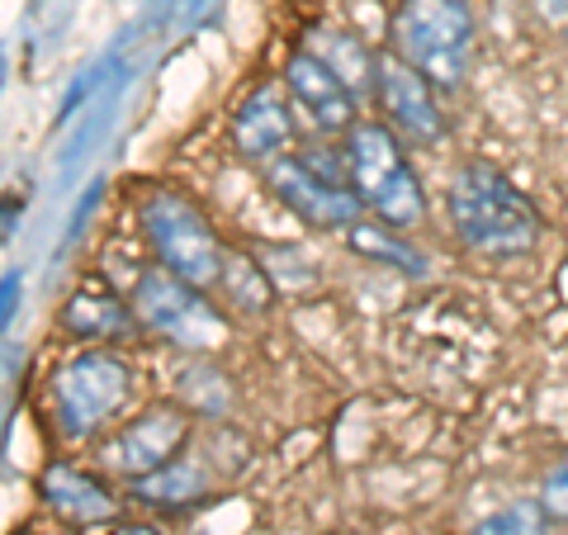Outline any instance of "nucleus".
<instances>
[{
  "label": "nucleus",
  "mask_w": 568,
  "mask_h": 535,
  "mask_svg": "<svg viewBox=\"0 0 568 535\" xmlns=\"http://www.w3.org/2000/svg\"><path fill=\"white\" fill-rule=\"evenodd\" d=\"M342 157H346V181L361 194L369 219L398 228V233H417L426 223V185L417 166L407 162L403 138L384 119H361L342 138Z\"/></svg>",
  "instance_id": "20e7f679"
},
{
  "label": "nucleus",
  "mask_w": 568,
  "mask_h": 535,
  "mask_svg": "<svg viewBox=\"0 0 568 535\" xmlns=\"http://www.w3.org/2000/svg\"><path fill=\"white\" fill-rule=\"evenodd\" d=\"M138 238L152 252V265L181 275L200 290H219L227 271V246L209 213L190 200V194L156 185L138 200Z\"/></svg>",
  "instance_id": "39448f33"
},
{
  "label": "nucleus",
  "mask_w": 568,
  "mask_h": 535,
  "mask_svg": "<svg viewBox=\"0 0 568 535\" xmlns=\"http://www.w3.org/2000/svg\"><path fill=\"white\" fill-rule=\"evenodd\" d=\"M280 85L290 91L294 110L313 123L317 138L342 142L355 123H361V100H355L346 85L336 81V71L317 58V52H308V48H294L290 58H284Z\"/></svg>",
  "instance_id": "9d476101"
},
{
  "label": "nucleus",
  "mask_w": 568,
  "mask_h": 535,
  "mask_svg": "<svg viewBox=\"0 0 568 535\" xmlns=\"http://www.w3.org/2000/svg\"><path fill=\"white\" fill-rule=\"evenodd\" d=\"M388 52L436 91H459L474 71L478 14L469 0H398L388 14Z\"/></svg>",
  "instance_id": "7ed1b4c3"
},
{
  "label": "nucleus",
  "mask_w": 568,
  "mask_h": 535,
  "mask_svg": "<svg viewBox=\"0 0 568 535\" xmlns=\"http://www.w3.org/2000/svg\"><path fill=\"white\" fill-rule=\"evenodd\" d=\"M549 526L555 522L545 516V507L536 497H521V503H507L488 516H478L469 535H549Z\"/></svg>",
  "instance_id": "a211bd4d"
},
{
  "label": "nucleus",
  "mask_w": 568,
  "mask_h": 535,
  "mask_svg": "<svg viewBox=\"0 0 568 535\" xmlns=\"http://www.w3.org/2000/svg\"><path fill=\"white\" fill-rule=\"evenodd\" d=\"M129 497L138 507H152V512H190L213 497V474L204 460H194L190 451L181 460H171L166 470H156L148 478H138V484H129Z\"/></svg>",
  "instance_id": "2eb2a0df"
},
{
  "label": "nucleus",
  "mask_w": 568,
  "mask_h": 535,
  "mask_svg": "<svg viewBox=\"0 0 568 535\" xmlns=\"http://www.w3.org/2000/svg\"><path fill=\"white\" fill-rule=\"evenodd\" d=\"M536 14L540 20H555L564 29L568 24V0H536Z\"/></svg>",
  "instance_id": "aec40b11"
},
{
  "label": "nucleus",
  "mask_w": 568,
  "mask_h": 535,
  "mask_svg": "<svg viewBox=\"0 0 568 535\" xmlns=\"http://www.w3.org/2000/svg\"><path fill=\"white\" fill-rule=\"evenodd\" d=\"M39 497L62 526H77V531L119 526V493L110 488V478L95 474V470L71 465V460H52V465H43Z\"/></svg>",
  "instance_id": "f8f14e48"
},
{
  "label": "nucleus",
  "mask_w": 568,
  "mask_h": 535,
  "mask_svg": "<svg viewBox=\"0 0 568 535\" xmlns=\"http://www.w3.org/2000/svg\"><path fill=\"white\" fill-rule=\"evenodd\" d=\"M194 436V413L181 403H152L133 413L129 422H119L110 436L95 441V465L104 474L138 484L156 470H166L171 460L185 455V445Z\"/></svg>",
  "instance_id": "0eeeda50"
},
{
  "label": "nucleus",
  "mask_w": 568,
  "mask_h": 535,
  "mask_svg": "<svg viewBox=\"0 0 568 535\" xmlns=\"http://www.w3.org/2000/svg\"><path fill=\"white\" fill-rule=\"evenodd\" d=\"M227 138H233V152L242 162L261 171L280 157H290V148L298 142V110L290 91L280 81H261L227 119Z\"/></svg>",
  "instance_id": "9b49d317"
},
{
  "label": "nucleus",
  "mask_w": 568,
  "mask_h": 535,
  "mask_svg": "<svg viewBox=\"0 0 568 535\" xmlns=\"http://www.w3.org/2000/svg\"><path fill=\"white\" fill-rule=\"evenodd\" d=\"M219 290L233 299V309H252V313L271 309V299H275L271 275H265L256 261H242V256H233V252H227V271H223Z\"/></svg>",
  "instance_id": "f3484780"
},
{
  "label": "nucleus",
  "mask_w": 568,
  "mask_h": 535,
  "mask_svg": "<svg viewBox=\"0 0 568 535\" xmlns=\"http://www.w3.org/2000/svg\"><path fill=\"white\" fill-rule=\"evenodd\" d=\"M536 503L545 507V516H549L555 526H568V460H559V465L540 478Z\"/></svg>",
  "instance_id": "6ab92c4d"
},
{
  "label": "nucleus",
  "mask_w": 568,
  "mask_h": 535,
  "mask_svg": "<svg viewBox=\"0 0 568 535\" xmlns=\"http://www.w3.org/2000/svg\"><path fill=\"white\" fill-rule=\"evenodd\" d=\"M342 238L361 261H379V265H388V271H403V275H426L432 271V261H426V252L413 238L398 233V228H388V223H379V219H369V213Z\"/></svg>",
  "instance_id": "dca6fc26"
},
{
  "label": "nucleus",
  "mask_w": 568,
  "mask_h": 535,
  "mask_svg": "<svg viewBox=\"0 0 568 535\" xmlns=\"http://www.w3.org/2000/svg\"><path fill=\"white\" fill-rule=\"evenodd\" d=\"M48 535H71V531H48Z\"/></svg>",
  "instance_id": "4be33fe9"
},
{
  "label": "nucleus",
  "mask_w": 568,
  "mask_h": 535,
  "mask_svg": "<svg viewBox=\"0 0 568 535\" xmlns=\"http://www.w3.org/2000/svg\"><path fill=\"white\" fill-rule=\"evenodd\" d=\"M129 303L148 336L162 346H175L185 355H209L213 346L227 342V317L209 299V290L190 284L162 265H138L129 284Z\"/></svg>",
  "instance_id": "423d86ee"
},
{
  "label": "nucleus",
  "mask_w": 568,
  "mask_h": 535,
  "mask_svg": "<svg viewBox=\"0 0 568 535\" xmlns=\"http://www.w3.org/2000/svg\"><path fill=\"white\" fill-rule=\"evenodd\" d=\"M446 219L455 242L488 261L530 256L545 238V219L530 194L493 162H459L446 185Z\"/></svg>",
  "instance_id": "f257e3e1"
},
{
  "label": "nucleus",
  "mask_w": 568,
  "mask_h": 535,
  "mask_svg": "<svg viewBox=\"0 0 568 535\" xmlns=\"http://www.w3.org/2000/svg\"><path fill=\"white\" fill-rule=\"evenodd\" d=\"M58 323H62L67 336H77V342H85V346H110V351L123 346V342H133V336L142 332L129 294L110 290L104 280L77 284V290L67 294V303H62Z\"/></svg>",
  "instance_id": "ddd939ff"
},
{
  "label": "nucleus",
  "mask_w": 568,
  "mask_h": 535,
  "mask_svg": "<svg viewBox=\"0 0 568 535\" xmlns=\"http://www.w3.org/2000/svg\"><path fill=\"white\" fill-rule=\"evenodd\" d=\"M114 535H162V531H156L152 522H119Z\"/></svg>",
  "instance_id": "412c9836"
},
{
  "label": "nucleus",
  "mask_w": 568,
  "mask_h": 535,
  "mask_svg": "<svg viewBox=\"0 0 568 535\" xmlns=\"http://www.w3.org/2000/svg\"><path fill=\"white\" fill-rule=\"evenodd\" d=\"M261 175H265V190L304 228H313V233H351V228L365 219L361 194L342 181H327V175L313 171L298 152L280 157V162H271Z\"/></svg>",
  "instance_id": "6e6552de"
},
{
  "label": "nucleus",
  "mask_w": 568,
  "mask_h": 535,
  "mask_svg": "<svg viewBox=\"0 0 568 535\" xmlns=\"http://www.w3.org/2000/svg\"><path fill=\"white\" fill-rule=\"evenodd\" d=\"M138 398V365L110 346H85L48 374L52 426L67 445H95Z\"/></svg>",
  "instance_id": "f03ea898"
},
{
  "label": "nucleus",
  "mask_w": 568,
  "mask_h": 535,
  "mask_svg": "<svg viewBox=\"0 0 568 535\" xmlns=\"http://www.w3.org/2000/svg\"><path fill=\"white\" fill-rule=\"evenodd\" d=\"M308 52H317L346 91L361 100V104H375V85H379V62L384 52L365 39L361 29H346V24H317L308 33Z\"/></svg>",
  "instance_id": "4468645a"
},
{
  "label": "nucleus",
  "mask_w": 568,
  "mask_h": 535,
  "mask_svg": "<svg viewBox=\"0 0 568 535\" xmlns=\"http://www.w3.org/2000/svg\"><path fill=\"white\" fill-rule=\"evenodd\" d=\"M564 39H568V24H564Z\"/></svg>",
  "instance_id": "5701e85b"
},
{
  "label": "nucleus",
  "mask_w": 568,
  "mask_h": 535,
  "mask_svg": "<svg viewBox=\"0 0 568 535\" xmlns=\"http://www.w3.org/2000/svg\"><path fill=\"white\" fill-rule=\"evenodd\" d=\"M375 110L388 129H394L403 142H413V148H436V142L450 138V119L440 110V91L422 77V71H413L403 58H394L388 48H384V62H379Z\"/></svg>",
  "instance_id": "1a4fd4ad"
}]
</instances>
